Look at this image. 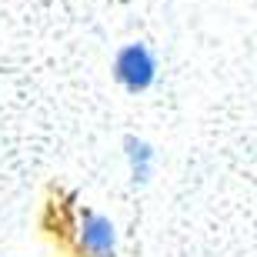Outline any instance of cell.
Here are the masks:
<instances>
[{
	"label": "cell",
	"instance_id": "cell-3",
	"mask_svg": "<svg viewBox=\"0 0 257 257\" xmlns=\"http://www.w3.org/2000/svg\"><path fill=\"white\" fill-rule=\"evenodd\" d=\"M124 157H127V167H131V181L134 184H147V181H151L157 154H154V147L144 141V137L127 134V137H124Z\"/></svg>",
	"mask_w": 257,
	"mask_h": 257
},
{
	"label": "cell",
	"instance_id": "cell-1",
	"mask_svg": "<svg viewBox=\"0 0 257 257\" xmlns=\"http://www.w3.org/2000/svg\"><path fill=\"white\" fill-rule=\"evenodd\" d=\"M114 80L127 94H144L157 84V57L147 44H124L114 54Z\"/></svg>",
	"mask_w": 257,
	"mask_h": 257
},
{
	"label": "cell",
	"instance_id": "cell-2",
	"mask_svg": "<svg viewBox=\"0 0 257 257\" xmlns=\"http://www.w3.org/2000/svg\"><path fill=\"white\" fill-rule=\"evenodd\" d=\"M77 247L84 257H117V227L97 210H80Z\"/></svg>",
	"mask_w": 257,
	"mask_h": 257
}]
</instances>
